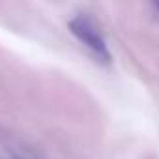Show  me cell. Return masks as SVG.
Instances as JSON below:
<instances>
[{
  "label": "cell",
  "mask_w": 159,
  "mask_h": 159,
  "mask_svg": "<svg viewBox=\"0 0 159 159\" xmlns=\"http://www.w3.org/2000/svg\"><path fill=\"white\" fill-rule=\"evenodd\" d=\"M69 28H71V32H73L79 39H81L86 47H90L99 58H103V60H109V58H111L103 36L99 34L98 26H96L88 17H84V15L75 17V19L69 23Z\"/></svg>",
  "instance_id": "6da1fadb"
}]
</instances>
